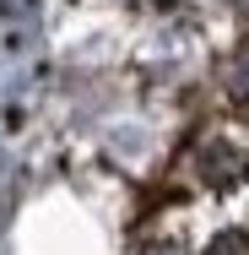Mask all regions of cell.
<instances>
[{"instance_id": "obj_1", "label": "cell", "mask_w": 249, "mask_h": 255, "mask_svg": "<svg viewBox=\"0 0 249 255\" xmlns=\"http://www.w3.org/2000/svg\"><path fill=\"white\" fill-rule=\"evenodd\" d=\"M233 163H239L233 147H206V152H200V168H206V179H211V185H228V174H222V168H233Z\"/></svg>"}, {"instance_id": "obj_2", "label": "cell", "mask_w": 249, "mask_h": 255, "mask_svg": "<svg viewBox=\"0 0 249 255\" xmlns=\"http://www.w3.org/2000/svg\"><path fill=\"white\" fill-rule=\"evenodd\" d=\"M206 255H249V234L228 228V234H217V239L206 245Z\"/></svg>"}, {"instance_id": "obj_3", "label": "cell", "mask_w": 249, "mask_h": 255, "mask_svg": "<svg viewBox=\"0 0 249 255\" xmlns=\"http://www.w3.org/2000/svg\"><path fill=\"white\" fill-rule=\"evenodd\" d=\"M233 93L249 98V60H239V71H233Z\"/></svg>"}, {"instance_id": "obj_4", "label": "cell", "mask_w": 249, "mask_h": 255, "mask_svg": "<svg viewBox=\"0 0 249 255\" xmlns=\"http://www.w3.org/2000/svg\"><path fill=\"white\" fill-rule=\"evenodd\" d=\"M147 255H184V250H179V245H152Z\"/></svg>"}]
</instances>
